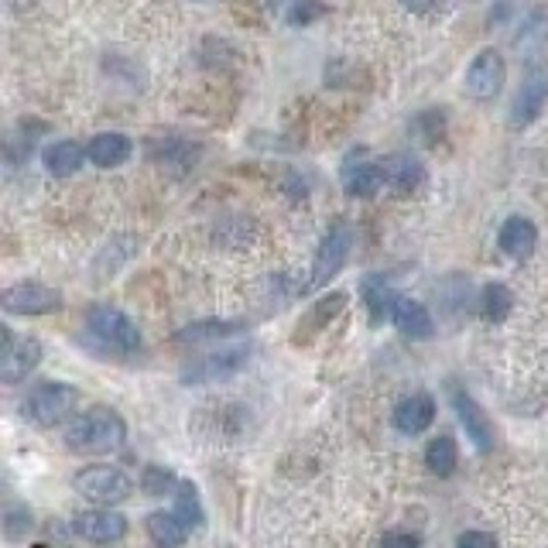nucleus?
<instances>
[{
    "label": "nucleus",
    "instance_id": "nucleus-1",
    "mask_svg": "<svg viewBox=\"0 0 548 548\" xmlns=\"http://www.w3.org/2000/svg\"><path fill=\"white\" fill-rule=\"evenodd\" d=\"M124 442H127V422L107 405L83 411L79 418H72V425L66 429V446L76 456L117 453Z\"/></svg>",
    "mask_w": 548,
    "mask_h": 548
},
{
    "label": "nucleus",
    "instance_id": "nucleus-2",
    "mask_svg": "<svg viewBox=\"0 0 548 548\" xmlns=\"http://www.w3.org/2000/svg\"><path fill=\"white\" fill-rule=\"evenodd\" d=\"M79 408V391L66 381H45L28 391L21 401V415L38 429H55Z\"/></svg>",
    "mask_w": 548,
    "mask_h": 548
},
{
    "label": "nucleus",
    "instance_id": "nucleus-3",
    "mask_svg": "<svg viewBox=\"0 0 548 548\" xmlns=\"http://www.w3.org/2000/svg\"><path fill=\"white\" fill-rule=\"evenodd\" d=\"M72 487L96 507H114L134 494V480L120 466H86L72 477Z\"/></svg>",
    "mask_w": 548,
    "mask_h": 548
},
{
    "label": "nucleus",
    "instance_id": "nucleus-4",
    "mask_svg": "<svg viewBox=\"0 0 548 548\" xmlns=\"http://www.w3.org/2000/svg\"><path fill=\"white\" fill-rule=\"evenodd\" d=\"M353 251V227L350 223H333V227L326 230V237H322L319 251H316V261H312V278L305 288H326L329 281L336 278V274L343 271L346 257Z\"/></svg>",
    "mask_w": 548,
    "mask_h": 548
},
{
    "label": "nucleus",
    "instance_id": "nucleus-5",
    "mask_svg": "<svg viewBox=\"0 0 548 548\" xmlns=\"http://www.w3.org/2000/svg\"><path fill=\"white\" fill-rule=\"evenodd\" d=\"M86 326L100 343L114 346L120 353H134L141 346V329L134 326V319L127 312L114 309V305H93Z\"/></svg>",
    "mask_w": 548,
    "mask_h": 548
},
{
    "label": "nucleus",
    "instance_id": "nucleus-6",
    "mask_svg": "<svg viewBox=\"0 0 548 548\" xmlns=\"http://www.w3.org/2000/svg\"><path fill=\"white\" fill-rule=\"evenodd\" d=\"M548 103V62L535 59L528 62V72L518 86V96H514V107H511V124L514 127H531L538 117H542Z\"/></svg>",
    "mask_w": 548,
    "mask_h": 548
},
{
    "label": "nucleus",
    "instance_id": "nucleus-7",
    "mask_svg": "<svg viewBox=\"0 0 548 548\" xmlns=\"http://www.w3.org/2000/svg\"><path fill=\"white\" fill-rule=\"evenodd\" d=\"M4 312L11 316H48V312L62 309V295L48 285H38V281H18L4 292Z\"/></svg>",
    "mask_w": 548,
    "mask_h": 548
},
{
    "label": "nucleus",
    "instance_id": "nucleus-8",
    "mask_svg": "<svg viewBox=\"0 0 548 548\" xmlns=\"http://www.w3.org/2000/svg\"><path fill=\"white\" fill-rule=\"evenodd\" d=\"M504 79H507L504 55L497 48H483L477 59L470 62V69H466V90H470L473 100L487 103L504 90Z\"/></svg>",
    "mask_w": 548,
    "mask_h": 548
},
{
    "label": "nucleus",
    "instance_id": "nucleus-9",
    "mask_svg": "<svg viewBox=\"0 0 548 548\" xmlns=\"http://www.w3.org/2000/svg\"><path fill=\"white\" fill-rule=\"evenodd\" d=\"M42 364V343L35 336H21L14 340L11 329H4V357H0V381L21 384L24 377Z\"/></svg>",
    "mask_w": 548,
    "mask_h": 548
},
{
    "label": "nucleus",
    "instance_id": "nucleus-10",
    "mask_svg": "<svg viewBox=\"0 0 548 548\" xmlns=\"http://www.w3.org/2000/svg\"><path fill=\"white\" fill-rule=\"evenodd\" d=\"M340 182H343V192L353 199H370L377 196V189L384 185V172L377 161L367 158V151H350L343 161V172H340Z\"/></svg>",
    "mask_w": 548,
    "mask_h": 548
},
{
    "label": "nucleus",
    "instance_id": "nucleus-11",
    "mask_svg": "<svg viewBox=\"0 0 548 548\" xmlns=\"http://www.w3.org/2000/svg\"><path fill=\"white\" fill-rule=\"evenodd\" d=\"M453 408L459 415V425L466 429V439H470L480 453H490V449H494V422H490V415L480 408V401L466 391H453Z\"/></svg>",
    "mask_w": 548,
    "mask_h": 548
},
{
    "label": "nucleus",
    "instance_id": "nucleus-12",
    "mask_svg": "<svg viewBox=\"0 0 548 548\" xmlns=\"http://www.w3.org/2000/svg\"><path fill=\"white\" fill-rule=\"evenodd\" d=\"M76 535H83L86 542L96 545H110L120 542L127 535V518L110 507H93V511L76 514Z\"/></svg>",
    "mask_w": 548,
    "mask_h": 548
},
{
    "label": "nucleus",
    "instance_id": "nucleus-13",
    "mask_svg": "<svg viewBox=\"0 0 548 548\" xmlns=\"http://www.w3.org/2000/svg\"><path fill=\"white\" fill-rule=\"evenodd\" d=\"M247 357H251L247 346H227V350L220 353H209L196 367L185 370V384H209V381H220V377L237 374V370L247 364Z\"/></svg>",
    "mask_w": 548,
    "mask_h": 548
},
{
    "label": "nucleus",
    "instance_id": "nucleus-14",
    "mask_svg": "<svg viewBox=\"0 0 548 548\" xmlns=\"http://www.w3.org/2000/svg\"><path fill=\"white\" fill-rule=\"evenodd\" d=\"M391 322L408 336V340H429V336L435 333V322L429 316V309H425L422 302H415V298H408V295L394 298Z\"/></svg>",
    "mask_w": 548,
    "mask_h": 548
},
{
    "label": "nucleus",
    "instance_id": "nucleus-15",
    "mask_svg": "<svg viewBox=\"0 0 548 548\" xmlns=\"http://www.w3.org/2000/svg\"><path fill=\"white\" fill-rule=\"evenodd\" d=\"M497 244H501V251L507 257H514V261H528L538 247L535 223L525 220V216H507L501 233H497Z\"/></svg>",
    "mask_w": 548,
    "mask_h": 548
},
{
    "label": "nucleus",
    "instance_id": "nucleus-16",
    "mask_svg": "<svg viewBox=\"0 0 548 548\" xmlns=\"http://www.w3.org/2000/svg\"><path fill=\"white\" fill-rule=\"evenodd\" d=\"M384 182L391 185L394 192H415L418 185L425 182V165L418 155H408V151H398V155H388L381 161Z\"/></svg>",
    "mask_w": 548,
    "mask_h": 548
},
{
    "label": "nucleus",
    "instance_id": "nucleus-17",
    "mask_svg": "<svg viewBox=\"0 0 548 548\" xmlns=\"http://www.w3.org/2000/svg\"><path fill=\"white\" fill-rule=\"evenodd\" d=\"M432 422H435L432 394H408V398H401L398 408H394V429L405 432V435L425 432Z\"/></svg>",
    "mask_w": 548,
    "mask_h": 548
},
{
    "label": "nucleus",
    "instance_id": "nucleus-18",
    "mask_svg": "<svg viewBox=\"0 0 548 548\" xmlns=\"http://www.w3.org/2000/svg\"><path fill=\"white\" fill-rule=\"evenodd\" d=\"M514 45H518V55L535 62V55L548 45V4H535L525 18H521Z\"/></svg>",
    "mask_w": 548,
    "mask_h": 548
},
{
    "label": "nucleus",
    "instance_id": "nucleus-19",
    "mask_svg": "<svg viewBox=\"0 0 548 548\" xmlns=\"http://www.w3.org/2000/svg\"><path fill=\"white\" fill-rule=\"evenodd\" d=\"M131 155H134V144L131 137L124 134H96L93 141L86 144V158H90L96 168H117Z\"/></svg>",
    "mask_w": 548,
    "mask_h": 548
},
{
    "label": "nucleus",
    "instance_id": "nucleus-20",
    "mask_svg": "<svg viewBox=\"0 0 548 548\" xmlns=\"http://www.w3.org/2000/svg\"><path fill=\"white\" fill-rule=\"evenodd\" d=\"M144 528H148V538L158 548H182L185 538H189V525H185V521L175 511H155V514H148Z\"/></svg>",
    "mask_w": 548,
    "mask_h": 548
},
{
    "label": "nucleus",
    "instance_id": "nucleus-21",
    "mask_svg": "<svg viewBox=\"0 0 548 548\" xmlns=\"http://www.w3.org/2000/svg\"><path fill=\"white\" fill-rule=\"evenodd\" d=\"M244 333V322H233V319H199L189 322L185 329L175 333L179 343H216V340H227V336Z\"/></svg>",
    "mask_w": 548,
    "mask_h": 548
},
{
    "label": "nucleus",
    "instance_id": "nucleus-22",
    "mask_svg": "<svg viewBox=\"0 0 548 548\" xmlns=\"http://www.w3.org/2000/svg\"><path fill=\"white\" fill-rule=\"evenodd\" d=\"M83 158H86V151L79 148L76 141H59L45 151V168L55 175V179H69V175H76L79 168H83Z\"/></svg>",
    "mask_w": 548,
    "mask_h": 548
},
{
    "label": "nucleus",
    "instance_id": "nucleus-23",
    "mask_svg": "<svg viewBox=\"0 0 548 548\" xmlns=\"http://www.w3.org/2000/svg\"><path fill=\"white\" fill-rule=\"evenodd\" d=\"M425 466H429L435 477H453L459 466V449L453 435H435L429 446H425Z\"/></svg>",
    "mask_w": 548,
    "mask_h": 548
},
{
    "label": "nucleus",
    "instance_id": "nucleus-24",
    "mask_svg": "<svg viewBox=\"0 0 548 548\" xmlns=\"http://www.w3.org/2000/svg\"><path fill=\"white\" fill-rule=\"evenodd\" d=\"M480 309H483V319L487 322H504L514 309L511 288L501 285V281H497V285H487L483 288V295H480Z\"/></svg>",
    "mask_w": 548,
    "mask_h": 548
},
{
    "label": "nucleus",
    "instance_id": "nucleus-25",
    "mask_svg": "<svg viewBox=\"0 0 548 548\" xmlns=\"http://www.w3.org/2000/svg\"><path fill=\"white\" fill-rule=\"evenodd\" d=\"M175 490H179V494H175V514H179L189 528H203L206 514H203V504H199L196 487H192L189 480H179V487Z\"/></svg>",
    "mask_w": 548,
    "mask_h": 548
},
{
    "label": "nucleus",
    "instance_id": "nucleus-26",
    "mask_svg": "<svg viewBox=\"0 0 548 548\" xmlns=\"http://www.w3.org/2000/svg\"><path fill=\"white\" fill-rule=\"evenodd\" d=\"M394 298H398V292H391V288L384 285V281H374V278H367V281H364V302H367L370 319H374V322L391 319Z\"/></svg>",
    "mask_w": 548,
    "mask_h": 548
},
{
    "label": "nucleus",
    "instance_id": "nucleus-27",
    "mask_svg": "<svg viewBox=\"0 0 548 548\" xmlns=\"http://www.w3.org/2000/svg\"><path fill=\"white\" fill-rule=\"evenodd\" d=\"M141 487H144V494H151V497H165L172 487H179V480H175V473L165 470V466H148L141 477Z\"/></svg>",
    "mask_w": 548,
    "mask_h": 548
},
{
    "label": "nucleus",
    "instance_id": "nucleus-28",
    "mask_svg": "<svg viewBox=\"0 0 548 548\" xmlns=\"http://www.w3.org/2000/svg\"><path fill=\"white\" fill-rule=\"evenodd\" d=\"M343 305H346V295L343 292H336V295H329V298H322V302L316 305V309L309 312V319H312V329H322L329 319L336 316V312H343Z\"/></svg>",
    "mask_w": 548,
    "mask_h": 548
},
{
    "label": "nucleus",
    "instance_id": "nucleus-29",
    "mask_svg": "<svg viewBox=\"0 0 548 548\" xmlns=\"http://www.w3.org/2000/svg\"><path fill=\"white\" fill-rule=\"evenodd\" d=\"M401 7L418 14V18H439L449 11V0H401Z\"/></svg>",
    "mask_w": 548,
    "mask_h": 548
},
{
    "label": "nucleus",
    "instance_id": "nucleus-30",
    "mask_svg": "<svg viewBox=\"0 0 548 548\" xmlns=\"http://www.w3.org/2000/svg\"><path fill=\"white\" fill-rule=\"evenodd\" d=\"M456 548H497V538L490 531H463L456 538Z\"/></svg>",
    "mask_w": 548,
    "mask_h": 548
},
{
    "label": "nucleus",
    "instance_id": "nucleus-31",
    "mask_svg": "<svg viewBox=\"0 0 548 548\" xmlns=\"http://www.w3.org/2000/svg\"><path fill=\"white\" fill-rule=\"evenodd\" d=\"M316 14H322L319 0H298L292 7V24H309V21H316Z\"/></svg>",
    "mask_w": 548,
    "mask_h": 548
},
{
    "label": "nucleus",
    "instance_id": "nucleus-32",
    "mask_svg": "<svg viewBox=\"0 0 548 548\" xmlns=\"http://www.w3.org/2000/svg\"><path fill=\"white\" fill-rule=\"evenodd\" d=\"M418 545H422V538L408 535V531H388L381 542V548H418Z\"/></svg>",
    "mask_w": 548,
    "mask_h": 548
},
{
    "label": "nucleus",
    "instance_id": "nucleus-33",
    "mask_svg": "<svg viewBox=\"0 0 548 548\" xmlns=\"http://www.w3.org/2000/svg\"><path fill=\"white\" fill-rule=\"evenodd\" d=\"M268 4H271V7H278V0H268Z\"/></svg>",
    "mask_w": 548,
    "mask_h": 548
},
{
    "label": "nucleus",
    "instance_id": "nucleus-34",
    "mask_svg": "<svg viewBox=\"0 0 548 548\" xmlns=\"http://www.w3.org/2000/svg\"><path fill=\"white\" fill-rule=\"evenodd\" d=\"M31 548H48V545H31Z\"/></svg>",
    "mask_w": 548,
    "mask_h": 548
}]
</instances>
